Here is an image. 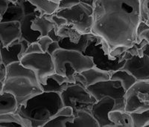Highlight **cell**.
Masks as SVG:
<instances>
[{"label": "cell", "instance_id": "cell-1", "mask_svg": "<svg viewBox=\"0 0 149 127\" xmlns=\"http://www.w3.org/2000/svg\"><path fill=\"white\" fill-rule=\"evenodd\" d=\"M141 21L139 0H95L92 33L102 38L110 51L118 46L130 48L136 42Z\"/></svg>", "mask_w": 149, "mask_h": 127}, {"label": "cell", "instance_id": "cell-2", "mask_svg": "<svg viewBox=\"0 0 149 127\" xmlns=\"http://www.w3.org/2000/svg\"><path fill=\"white\" fill-rule=\"evenodd\" d=\"M63 106L59 93L42 92L19 106L16 112L23 119L26 127H43Z\"/></svg>", "mask_w": 149, "mask_h": 127}, {"label": "cell", "instance_id": "cell-3", "mask_svg": "<svg viewBox=\"0 0 149 127\" xmlns=\"http://www.w3.org/2000/svg\"><path fill=\"white\" fill-rule=\"evenodd\" d=\"M2 91L10 92L14 95L18 106L42 92L35 73L25 66H22L13 76L5 77Z\"/></svg>", "mask_w": 149, "mask_h": 127}, {"label": "cell", "instance_id": "cell-4", "mask_svg": "<svg viewBox=\"0 0 149 127\" xmlns=\"http://www.w3.org/2000/svg\"><path fill=\"white\" fill-rule=\"evenodd\" d=\"M55 72L66 77L70 83H75L74 75L94 66L91 57L73 50L60 48L52 54Z\"/></svg>", "mask_w": 149, "mask_h": 127}, {"label": "cell", "instance_id": "cell-5", "mask_svg": "<svg viewBox=\"0 0 149 127\" xmlns=\"http://www.w3.org/2000/svg\"><path fill=\"white\" fill-rule=\"evenodd\" d=\"M56 14L66 20V25L72 26L81 34L92 33L93 6L82 0L71 8L58 10Z\"/></svg>", "mask_w": 149, "mask_h": 127}, {"label": "cell", "instance_id": "cell-6", "mask_svg": "<svg viewBox=\"0 0 149 127\" xmlns=\"http://www.w3.org/2000/svg\"><path fill=\"white\" fill-rule=\"evenodd\" d=\"M60 95L63 106L72 108L73 115L79 111L91 113L93 104L96 102L87 88L77 83H70Z\"/></svg>", "mask_w": 149, "mask_h": 127}, {"label": "cell", "instance_id": "cell-7", "mask_svg": "<svg viewBox=\"0 0 149 127\" xmlns=\"http://www.w3.org/2000/svg\"><path fill=\"white\" fill-rule=\"evenodd\" d=\"M84 54L91 57L95 67L110 73L121 69L125 62L124 59L125 53L117 57H113L105 52L101 44L100 37L95 34L89 42Z\"/></svg>", "mask_w": 149, "mask_h": 127}, {"label": "cell", "instance_id": "cell-8", "mask_svg": "<svg viewBox=\"0 0 149 127\" xmlns=\"http://www.w3.org/2000/svg\"><path fill=\"white\" fill-rule=\"evenodd\" d=\"M135 45L137 51L125 62L121 69L131 74L137 80H149V44L142 39Z\"/></svg>", "mask_w": 149, "mask_h": 127}, {"label": "cell", "instance_id": "cell-9", "mask_svg": "<svg viewBox=\"0 0 149 127\" xmlns=\"http://www.w3.org/2000/svg\"><path fill=\"white\" fill-rule=\"evenodd\" d=\"M86 88L96 100H100L104 97H110L115 101L114 110L125 111L126 91L118 80L109 79L91 85Z\"/></svg>", "mask_w": 149, "mask_h": 127}, {"label": "cell", "instance_id": "cell-10", "mask_svg": "<svg viewBox=\"0 0 149 127\" xmlns=\"http://www.w3.org/2000/svg\"><path fill=\"white\" fill-rule=\"evenodd\" d=\"M19 62L34 71L40 84L44 83L47 77L55 72L52 56L47 52L24 54Z\"/></svg>", "mask_w": 149, "mask_h": 127}, {"label": "cell", "instance_id": "cell-11", "mask_svg": "<svg viewBox=\"0 0 149 127\" xmlns=\"http://www.w3.org/2000/svg\"><path fill=\"white\" fill-rule=\"evenodd\" d=\"M149 109V80H136L125 94V111L143 112Z\"/></svg>", "mask_w": 149, "mask_h": 127}, {"label": "cell", "instance_id": "cell-12", "mask_svg": "<svg viewBox=\"0 0 149 127\" xmlns=\"http://www.w3.org/2000/svg\"><path fill=\"white\" fill-rule=\"evenodd\" d=\"M114 109L115 101L113 99L110 97H104L93 104L91 114L99 127H115L109 119V113Z\"/></svg>", "mask_w": 149, "mask_h": 127}, {"label": "cell", "instance_id": "cell-13", "mask_svg": "<svg viewBox=\"0 0 149 127\" xmlns=\"http://www.w3.org/2000/svg\"><path fill=\"white\" fill-rule=\"evenodd\" d=\"M74 78L75 83L87 88L91 85L110 79V73L93 66L81 73H75Z\"/></svg>", "mask_w": 149, "mask_h": 127}, {"label": "cell", "instance_id": "cell-14", "mask_svg": "<svg viewBox=\"0 0 149 127\" xmlns=\"http://www.w3.org/2000/svg\"><path fill=\"white\" fill-rule=\"evenodd\" d=\"M22 35L20 23L18 21H0L1 46L8 47Z\"/></svg>", "mask_w": 149, "mask_h": 127}, {"label": "cell", "instance_id": "cell-15", "mask_svg": "<svg viewBox=\"0 0 149 127\" xmlns=\"http://www.w3.org/2000/svg\"><path fill=\"white\" fill-rule=\"evenodd\" d=\"M40 15H42L40 12L39 10H37V11L31 13V14L24 15L21 18L20 20L19 21V23H20L21 32H22L21 38H23V39L28 40L29 43L35 42L40 37V34L39 32L33 31L31 28V22H32L33 19L35 17Z\"/></svg>", "mask_w": 149, "mask_h": 127}, {"label": "cell", "instance_id": "cell-16", "mask_svg": "<svg viewBox=\"0 0 149 127\" xmlns=\"http://www.w3.org/2000/svg\"><path fill=\"white\" fill-rule=\"evenodd\" d=\"M18 39L14 41L8 47L5 48L0 46L2 61L5 66L15 62L19 61L20 58L22 57V46L19 42Z\"/></svg>", "mask_w": 149, "mask_h": 127}, {"label": "cell", "instance_id": "cell-17", "mask_svg": "<svg viewBox=\"0 0 149 127\" xmlns=\"http://www.w3.org/2000/svg\"><path fill=\"white\" fill-rule=\"evenodd\" d=\"M94 34L93 33L90 34H82L81 37L80 39L77 43L72 42L67 37H63L59 41V45L61 48L67 50H73V51H77L79 52L84 53L86 47L88 46L89 42L93 37Z\"/></svg>", "mask_w": 149, "mask_h": 127}, {"label": "cell", "instance_id": "cell-18", "mask_svg": "<svg viewBox=\"0 0 149 127\" xmlns=\"http://www.w3.org/2000/svg\"><path fill=\"white\" fill-rule=\"evenodd\" d=\"M67 127H99L92 114L86 111H79L74 115V119Z\"/></svg>", "mask_w": 149, "mask_h": 127}, {"label": "cell", "instance_id": "cell-19", "mask_svg": "<svg viewBox=\"0 0 149 127\" xmlns=\"http://www.w3.org/2000/svg\"><path fill=\"white\" fill-rule=\"evenodd\" d=\"M54 27V24L49 19L47 14H43L35 17L31 22V26L33 31L40 33V37L47 35L48 33Z\"/></svg>", "mask_w": 149, "mask_h": 127}, {"label": "cell", "instance_id": "cell-20", "mask_svg": "<svg viewBox=\"0 0 149 127\" xmlns=\"http://www.w3.org/2000/svg\"><path fill=\"white\" fill-rule=\"evenodd\" d=\"M18 108L15 97L10 92H0V115L16 112Z\"/></svg>", "mask_w": 149, "mask_h": 127}, {"label": "cell", "instance_id": "cell-21", "mask_svg": "<svg viewBox=\"0 0 149 127\" xmlns=\"http://www.w3.org/2000/svg\"><path fill=\"white\" fill-rule=\"evenodd\" d=\"M109 119L115 127H133L130 114L126 111L112 110L109 113Z\"/></svg>", "mask_w": 149, "mask_h": 127}, {"label": "cell", "instance_id": "cell-22", "mask_svg": "<svg viewBox=\"0 0 149 127\" xmlns=\"http://www.w3.org/2000/svg\"><path fill=\"white\" fill-rule=\"evenodd\" d=\"M110 79L120 82L124 89L125 90L126 92L137 80L131 74L123 69H119L111 72Z\"/></svg>", "mask_w": 149, "mask_h": 127}, {"label": "cell", "instance_id": "cell-23", "mask_svg": "<svg viewBox=\"0 0 149 127\" xmlns=\"http://www.w3.org/2000/svg\"><path fill=\"white\" fill-rule=\"evenodd\" d=\"M0 127H26V124L17 112H12L0 115Z\"/></svg>", "mask_w": 149, "mask_h": 127}, {"label": "cell", "instance_id": "cell-24", "mask_svg": "<svg viewBox=\"0 0 149 127\" xmlns=\"http://www.w3.org/2000/svg\"><path fill=\"white\" fill-rule=\"evenodd\" d=\"M31 4L39 10L42 15L43 14H55L58 10V4L49 0H28Z\"/></svg>", "mask_w": 149, "mask_h": 127}, {"label": "cell", "instance_id": "cell-25", "mask_svg": "<svg viewBox=\"0 0 149 127\" xmlns=\"http://www.w3.org/2000/svg\"><path fill=\"white\" fill-rule=\"evenodd\" d=\"M71 83H66L64 84H61L58 83L56 80L52 77V75H49L47 77L45 82L40 85V87L42 88V92H57V93L61 94L63 90L66 89V87L69 86Z\"/></svg>", "mask_w": 149, "mask_h": 127}, {"label": "cell", "instance_id": "cell-26", "mask_svg": "<svg viewBox=\"0 0 149 127\" xmlns=\"http://www.w3.org/2000/svg\"><path fill=\"white\" fill-rule=\"evenodd\" d=\"M58 34L62 38L67 37L72 42L77 43L81 37L82 34L72 26L64 25L58 28Z\"/></svg>", "mask_w": 149, "mask_h": 127}, {"label": "cell", "instance_id": "cell-27", "mask_svg": "<svg viewBox=\"0 0 149 127\" xmlns=\"http://www.w3.org/2000/svg\"><path fill=\"white\" fill-rule=\"evenodd\" d=\"M74 116H64L56 115L46 123L43 127H67L73 121Z\"/></svg>", "mask_w": 149, "mask_h": 127}, {"label": "cell", "instance_id": "cell-28", "mask_svg": "<svg viewBox=\"0 0 149 127\" xmlns=\"http://www.w3.org/2000/svg\"><path fill=\"white\" fill-rule=\"evenodd\" d=\"M133 127H146L149 123V109L143 112H130Z\"/></svg>", "mask_w": 149, "mask_h": 127}, {"label": "cell", "instance_id": "cell-29", "mask_svg": "<svg viewBox=\"0 0 149 127\" xmlns=\"http://www.w3.org/2000/svg\"><path fill=\"white\" fill-rule=\"evenodd\" d=\"M81 1L82 0H60V2H58V10L71 8L74 5L79 4Z\"/></svg>", "mask_w": 149, "mask_h": 127}, {"label": "cell", "instance_id": "cell-30", "mask_svg": "<svg viewBox=\"0 0 149 127\" xmlns=\"http://www.w3.org/2000/svg\"><path fill=\"white\" fill-rule=\"evenodd\" d=\"M47 15L49 19L52 20V22L54 24L55 27L58 28L66 24V20L64 18L59 17V16H58L56 14H47Z\"/></svg>", "mask_w": 149, "mask_h": 127}, {"label": "cell", "instance_id": "cell-31", "mask_svg": "<svg viewBox=\"0 0 149 127\" xmlns=\"http://www.w3.org/2000/svg\"><path fill=\"white\" fill-rule=\"evenodd\" d=\"M42 52H43V51H42L40 46L39 43H38L37 41H35V42L29 43V46H28L27 48V49H26V52H25V54H36V53H42Z\"/></svg>", "mask_w": 149, "mask_h": 127}, {"label": "cell", "instance_id": "cell-32", "mask_svg": "<svg viewBox=\"0 0 149 127\" xmlns=\"http://www.w3.org/2000/svg\"><path fill=\"white\" fill-rule=\"evenodd\" d=\"M37 42H38L40 46L42 51H43V52H46L48 47L49 46V45L51 44L52 40L46 35L42 36V37H40L37 39Z\"/></svg>", "mask_w": 149, "mask_h": 127}, {"label": "cell", "instance_id": "cell-33", "mask_svg": "<svg viewBox=\"0 0 149 127\" xmlns=\"http://www.w3.org/2000/svg\"><path fill=\"white\" fill-rule=\"evenodd\" d=\"M142 39H145L149 44V26L138 34L136 37V42H139Z\"/></svg>", "mask_w": 149, "mask_h": 127}, {"label": "cell", "instance_id": "cell-34", "mask_svg": "<svg viewBox=\"0 0 149 127\" xmlns=\"http://www.w3.org/2000/svg\"><path fill=\"white\" fill-rule=\"evenodd\" d=\"M47 36L52 39V40L54 41V42H59V41L62 39V37H60L58 34V28L56 27H54V28L52 29L51 31L48 33Z\"/></svg>", "mask_w": 149, "mask_h": 127}, {"label": "cell", "instance_id": "cell-35", "mask_svg": "<svg viewBox=\"0 0 149 127\" xmlns=\"http://www.w3.org/2000/svg\"><path fill=\"white\" fill-rule=\"evenodd\" d=\"M9 5V0H0V19L2 20L4 14L7 10Z\"/></svg>", "mask_w": 149, "mask_h": 127}, {"label": "cell", "instance_id": "cell-36", "mask_svg": "<svg viewBox=\"0 0 149 127\" xmlns=\"http://www.w3.org/2000/svg\"><path fill=\"white\" fill-rule=\"evenodd\" d=\"M60 48H61V47H60L59 42H54V41H52L51 44L49 45V46L48 47L46 52L49 53L50 55H52V54H54V53L57 50L60 49Z\"/></svg>", "mask_w": 149, "mask_h": 127}, {"label": "cell", "instance_id": "cell-37", "mask_svg": "<svg viewBox=\"0 0 149 127\" xmlns=\"http://www.w3.org/2000/svg\"><path fill=\"white\" fill-rule=\"evenodd\" d=\"M141 16L149 10V0H139Z\"/></svg>", "mask_w": 149, "mask_h": 127}, {"label": "cell", "instance_id": "cell-38", "mask_svg": "<svg viewBox=\"0 0 149 127\" xmlns=\"http://www.w3.org/2000/svg\"><path fill=\"white\" fill-rule=\"evenodd\" d=\"M6 77V66L3 63H0V80L4 82Z\"/></svg>", "mask_w": 149, "mask_h": 127}, {"label": "cell", "instance_id": "cell-39", "mask_svg": "<svg viewBox=\"0 0 149 127\" xmlns=\"http://www.w3.org/2000/svg\"><path fill=\"white\" fill-rule=\"evenodd\" d=\"M141 20L147 22L149 25V10H148V11L146 12V13H145L143 15L141 16Z\"/></svg>", "mask_w": 149, "mask_h": 127}, {"label": "cell", "instance_id": "cell-40", "mask_svg": "<svg viewBox=\"0 0 149 127\" xmlns=\"http://www.w3.org/2000/svg\"><path fill=\"white\" fill-rule=\"evenodd\" d=\"M2 86H3V82L0 80V92L2 91Z\"/></svg>", "mask_w": 149, "mask_h": 127}, {"label": "cell", "instance_id": "cell-41", "mask_svg": "<svg viewBox=\"0 0 149 127\" xmlns=\"http://www.w3.org/2000/svg\"><path fill=\"white\" fill-rule=\"evenodd\" d=\"M49 1H52L53 2H55V3H58L60 2V0H49Z\"/></svg>", "mask_w": 149, "mask_h": 127}, {"label": "cell", "instance_id": "cell-42", "mask_svg": "<svg viewBox=\"0 0 149 127\" xmlns=\"http://www.w3.org/2000/svg\"><path fill=\"white\" fill-rule=\"evenodd\" d=\"M0 63H2V56H1V51H0Z\"/></svg>", "mask_w": 149, "mask_h": 127}, {"label": "cell", "instance_id": "cell-43", "mask_svg": "<svg viewBox=\"0 0 149 127\" xmlns=\"http://www.w3.org/2000/svg\"><path fill=\"white\" fill-rule=\"evenodd\" d=\"M146 127H149V123H148V124H147V125H146Z\"/></svg>", "mask_w": 149, "mask_h": 127}, {"label": "cell", "instance_id": "cell-44", "mask_svg": "<svg viewBox=\"0 0 149 127\" xmlns=\"http://www.w3.org/2000/svg\"><path fill=\"white\" fill-rule=\"evenodd\" d=\"M93 1H94V2H95V0H93Z\"/></svg>", "mask_w": 149, "mask_h": 127}]
</instances>
